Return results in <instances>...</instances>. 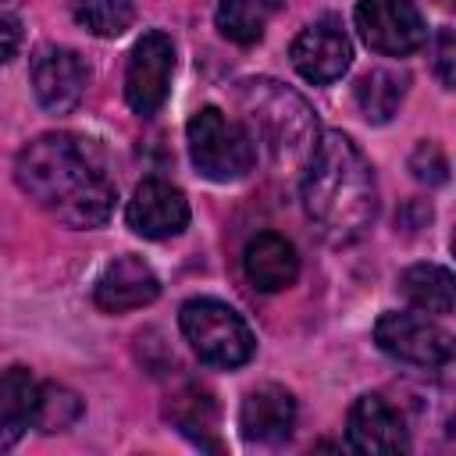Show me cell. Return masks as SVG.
Listing matches in <instances>:
<instances>
[{"label":"cell","mask_w":456,"mask_h":456,"mask_svg":"<svg viewBox=\"0 0 456 456\" xmlns=\"http://www.w3.org/2000/svg\"><path fill=\"white\" fill-rule=\"evenodd\" d=\"M18 189L64 221L68 228H100L114 214L118 185L107 175L96 146L68 132H46L32 139L14 160Z\"/></svg>","instance_id":"obj_1"},{"label":"cell","mask_w":456,"mask_h":456,"mask_svg":"<svg viewBox=\"0 0 456 456\" xmlns=\"http://www.w3.org/2000/svg\"><path fill=\"white\" fill-rule=\"evenodd\" d=\"M303 210L331 246H353L378 214V182L370 160L342 132L317 135L303 167Z\"/></svg>","instance_id":"obj_2"},{"label":"cell","mask_w":456,"mask_h":456,"mask_svg":"<svg viewBox=\"0 0 456 456\" xmlns=\"http://www.w3.org/2000/svg\"><path fill=\"white\" fill-rule=\"evenodd\" d=\"M239 107L253 142H264L274 167L306 164L317 142V114L296 89L274 78H249L239 86Z\"/></svg>","instance_id":"obj_3"},{"label":"cell","mask_w":456,"mask_h":456,"mask_svg":"<svg viewBox=\"0 0 456 456\" xmlns=\"http://www.w3.org/2000/svg\"><path fill=\"white\" fill-rule=\"evenodd\" d=\"M178 324L192 353L210 367H242L256 353V338L242 321V314L214 296L182 303Z\"/></svg>","instance_id":"obj_4"},{"label":"cell","mask_w":456,"mask_h":456,"mask_svg":"<svg viewBox=\"0 0 456 456\" xmlns=\"http://www.w3.org/2000/svg\"><path fill=\"white\" fill-rule=\"evenodd\" d=\"M189 139V157L196 171L210 182H239L253 171L256 164V142L246 125L232 121L217 107H203L189 118L185 125Z\"/></svg>","instance_id":"obj_5"},{"label":"cell","mask_w":456,"mask_h":456,"mask_svg":"<svg viewBox=\"0 0 456 456\" xmlns=\"http://www.w3.org/2000/svg\"><path fill=\"white\" fill-rule=\"evenodd\" d=\"M374 342L381 353L410 367L445 370L452 363V335L424 314H381L374 324Z\"/></svg>","instance_id":"obj_6"},{"label":"cell","mask_w":456,"mask_h":456,"mask_svg":"<svg viewBox=\"0 0 456 456\" xmlns=\"http://www.w3.org/2000/svg\"><path fill=\"white\" fill-rule=\"evenodd\" d=\"M175 75V43L160 28L142 32V39L128 53L125 68V100L139 118H153L171 89Z\"/></svg>","instance_id":"obj_7"},{"label":"cell","mask_w":456,"mask_h":456,"mask_svg":"<svg viewBox=\"0 0 456 456\" xmlns=\"http://www.w3.org/2000/svg\"><path fill=\"white\" fill-rule=\"evenodd\" d=\"M356 28L374 53L406 57L428 43V25L410 0H360Z\"/></svg>","instance_id":"obj_8"},{"label":"cell","mask_w":456,"mask_h":456,"mask_svg":"<svg viewBox=\"0 0 456 456\" xmlns=\"http://www.w3.org/2000/svg\"><path fill=\"white\" fill-rule=\"evenodd\" d=\"M289 57H292V68L314 82V86H331L338 82L346 71H349V61H353V46H349V36L342 28L338 18H317L310 21L289 46Z\"/></svg>","instance_id":"obj_9"},{"label":"cell","mask_w":456,"mask_h":456,"mask_svg":"<svg viewBox=\"0 0 456 456\" xmlns=\"http://www.w3.org/2000/svg\"><path fill=\"white\" fill-rule=\"evenodd\" d=\"M89 86L86 61L68 46H39L32 57V93L43 110L71 114Z\"/></svg>","instance_id":"obj_10"},{"label":"cell","mask_w":456,"mask_h":456,"mask_svg":"<svg viewBox=\"0 0 456 456\" xmlns=\"http://www.w3.org/2000/svg\"><path fill=\"white\" fill-rule=\"evenodd\" d=\"M346 438H349V449L370 452V456H395L410 449V431L399 406H392L378 392H367L349 406Z\"/></svg>","instance_id":"obj_11"},{"label":"cell","mask_w":456,"mask_h":456,"mask_svg":"<svg viewBox=\"0 0 456 456\" xmlns=\"http://www.w3.org/2000/svg\"><path fill=\"white\" fill-rule=\"evenodd\" d=\"M128 228L142 239H171L178 232H185L189 224V200L178 185L164 182V178H146L135 185L132 200H128Z\"/></svg>","instance_id":"obj_12"},{"label":"cell","mask_w":456,"mask_h":456,"mask_svg":"<svg viewBox=\"0 0 456 456\" xmlns=\"http://www.w3.org/2000/svg\"><path fill=\"white\" fill-rule=\"evenodd\" d=\"M160 296V278L153 274V267L142 256H114L96 285H93V299L103 314H128V310H142Z\"/></svg>","instance_id":"obj_13"},{"label":"cell","mask_w":456,"mask_h":456,"mask_svg":"<svg viewBox=\"0 0 456 456\" xmlns=\"http://www.w3.org/2000/svg\"><path fill=\"white\" fill-rule=\"evenodd\" d=\"M239 428L249 442L278 445L296 428V399L281 385H256L239 410Z\"/></svg>","instance_id":"obj_14"},{"label":"cell","mask_w":456,"mask_h":456,"mask_svg":"<svg viewBox=\"0 0 456 456\" xmlns=\"http://www.w3.org/2000/svg\"><path fill=\"white\" fill-rule=\"evenodd\" d=\"M242 271L260 292H281L299 278V253L278 232H260L246 242Z\"/></svg>","instance_id":"obj_15"},{"label":"cell","mask_w":456,"mask_h":456,"mask_svg":"<svg viewBox=\"0 0 456 456\" xmlns=\"http://www.w3.org/2000/svg\"><path fill=\"white\" fill-rule=\"evenodd\" d=\"M39 406V381L28 367L0 370V452L18 445L28 428H36Z\"/></svg>","instance_id":"obj_16"},{"label":"cell","mask_w":456,"mask_h":456,"mask_svg":"<svg viewBox=\"0 0 456 456\" xmlns=\"http://www.w3.org/2000/svg\"><path fill=\"white\" fill-rule=\"evenodd\" d=\"M406 89H410V78L403 71H395V68H370L356 82V107H360V114L370 125H385L403 107Z\"/></svg>","instance_id":"obj_17"},{"label":"cell","mask_w":456,"mask_h":456,"mask_svg":"<svg viewBox=\"0 0 456 456\" xmlns=\"http://www.w3.org/2000/svg\"><path fill=\"white\" fill-rule=\"evenodd\" d=\"M399 292L420 314H452V274L438 264H413L399 274Z\"/></svg>","instance_id":"obj_18"},{"label":"cell","mask_w":456,"mask_h":456,"mask_svg":"<svg viewBox=\"0 0 456 456\" xmlns=\"http://www.w3.org/2000/svg\"><path fill=\"white\" fill-rule=\"evenodd\" d=\"M267 14H271V4H264V0H221L214 21L224 39H232L239 46H253L264 36Z\"/></svg>","instance_id":"obj_19"},{"label":"cell","mask_w":456,"mask_h":456,"mask_svg":"<svg viewBox=\"0 0 456 456\" xmlns=\"http://www.w3.org/2000/svg\"><path fill=\"white\" fill-rule=\"evenodd\" d=\"M171 417H175V424H178L185 435H192L196 445L217 449V442L207 438V431H214V417H217V406H214V399H210L207 392H200L196 385H189V388L171 403Z\"/></svg>","instance_id":"obj_20"},{"label":"cell","mask_w":456,"mask_h":456,"mask_svg":"<svg viewBox=\"0 0 456 456\" xmlns=\"http://www.w3.org/2000/svg\"><path fill=\"white\" fill-rule=\"evenodd\" d=\"M71 11H75V21L100 39L121 36L135 18L132 0H75Z\"/></svg>","instance_id":"obj_21"},{"label":"cell","mask_w":456,"mask_h":456,"mask_svg":"<svg viewBox=\"0 0 456 456\" xmlns=\"http://www.w3.org/2000/svg\"><path fill=\"white\" fill-rule=\"evenodd\" d=\"M78 417H82V399L71 388H64L57 381L39 385V406H36V428L39 431H46V435L68 431L71 424H78Z\"/></svg>","instance_id":"obj_22"},{"label":"cell","mask_w":456,"mask_h":456,"mask_svg":"<svg viewBox=\"0 0 456 456\" xmlns=\"http://www.w3.org/2000/svg\"><path fill=\"white\" fill-rule=\"evenodd\" d=\"M410 171H413L417 182L442 185V182L449 178V160H445V153L438 150V142H428V139H424V142L413 150V157H410Z\"/></svg>","instance_id":"obj_23"},{"label":"cell","mask_w":456,"mask_h":456,"mask_svg":"<svg viewBox=\"0 0 456 456\" xmlns=\"http://www.w3.org/2000/svg\"><path fill=\"white\" fill-rule=\"evenodd\" d=\"M452 64H456V36L452 28H442L438 32V57H435V68H438V78L445 89H452Z\"/></svg>","instance_id":"obj_24"},{"label":"cell","mask_w":456,"mask_h":456,"mask_svg":"<svg viewBox=\"0 0 456 456\" xmlns=\"http://www.w3.org/2000/svg\"><path fill=\"white\" fill-rule=\"evenodd\" d=\"M21 46V25L7 14H0V64H7Z\"/></svg>","instance_id":"obj_25"}]
</instances>
